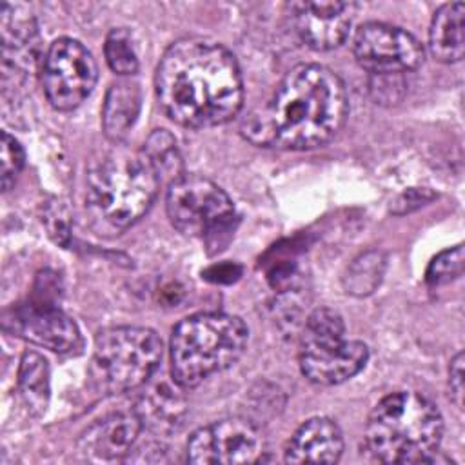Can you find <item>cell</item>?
Masks as SVG:
<instances>
[{
    "mask_svg": "<svg viewBox=\"0 0 465 465\" xmlns=\"http://www.w3.org/2000/svg\"><path fill=\"white\" fill-rule=\"evenodd\" d=\"M154 85L165 114L191 129L222 125L236 116L243 104L234 54L202 36L180 38L165 49Z\"/></svg>",
    "mask_w": 465,
    "mask_h": 465,
    "instance_id": "6da1fadb",
    "label": "cell"
},
{
    "mask_svg": "<svg viewBox=\"0 0 465 465\" xmlns=\"http://www.w3.org/2000/svg\"><path fill=\"white\" fill-rule=\"evenodd\" d=\"M347 111L341 78L325 65L300 64L283 76L267 105L247 114L242 134L263 147L314 149L338 134Z\"/></svg>",
    "mask_w": 465,
    "mask_h": 465,
    "instance_id": "7a4b0ae2",
    "label": "cell"
},
{
    "mask_svg": "<svg viewBox=\"0 0 465 465\" xmlns=\"http://www.w3.org/2000/svg\"><path fill=\"white\" fill-rule=\"evenodd\" d=\"M441 436L440 409L412 391H398L381 398L365 425L367 449L385 463L430 461Z\"/></svg>",
    "mask_w": 465,
    "mask_h": 465,
    "instance_id": "3957f363",
    "label": "cell"
},
{
    "mask_svg": "<svg viewBox=\"0 0 465 465\" xmlns=\"http://www.w3.org/2000/svg\"><path fill=\"white\" fill-rule=\"evenodd\" d=\"M85 183L96 216L114 229H125L151 209L162 182L142 151L116 142L91 160Z\"/></svg>",
    "mask_w": 465,
    "mask_h": 465,
    "instance_id": "277c9868",
    "label": "cell"
},
{
    "mask_svg": "<svg viewBox=\"0 0 465 465\" xmlns=\"http://www.w3.org/2000/svg\"><path fill=\"white\" fill-rule=\"evenodd\" d=\"M249 329L227 312H196L183 318L171 334V376L178 387L193 389L211 374L229 369L243 354Z\"/></svg>",
    "mask_w": 465,
    "mask_h": 465,
    "instance_id": "5b68a950",
    "label": "cell"
},
{
    "mask_svg": "<svg viewBox=\"0 0 465 465\" xmlns=\"http://www.w3.org/2000/svg\"><path fill=\"white\" fill-rule=\"evenodd\" d=\"M162 340L145 327H111L94 340L89 378L104 396L145 385L162 360Z\"/></svg>",
    "mask_w": 465,
    "mask_h": 465,
    "instance_id": "8992f818",
    "label": "cell"
},
{
    "mask_svg": "<svg viewBox=\"0 0 465 465\" xmlns=\"http://www.w3.org/2000/svg\"><path fill=\"white\" fill-rule=\"evenodd\" d=\"M367 360V345L345 338V325L336 311L322 307L305 320L298 361L309 381L318 385L343 383L356 376Z\"/></svg>",
    "mask_w": 465,
    "mask_h": 465,
    "instance_id": "52a82bcc",
    "label": "cell"
},
{
    "mask_svg": "<svg viewBox=\"0 0 465 465\" xmlns=\"http://www.w3.org/2000/svg\"><path fill=\"white\" fill-rule=\"evenodd\" d=\"M169 222L185 236L220 245L234 229L236 211L229 194L200 174H182L165 194Z\"/></svg>",
    "mask_w": 465,
    "mask_h": 465,
    "instance_id": "ba28073f",
    "label": "cell"
},
{
    "mask_svg": "<svg viewBox=\"0 0 465 465\" xmlns=\"http://www.w3.org/2000/svg\"><path fill=\"white\" fill-rule=\"evenodd\" d=\"M96 80V62L84 44L74 38H58L47 47L42 82L54 109L71 111L82 105L93 93Z\"/></svg>",
    "mask_w": 465,
    "mask_h": 465,
    "instance_id": "9c48e42d",
    "label": "cell"
},
{
    "mask_svg": "<svg viewBox=\"0 0 465 465\" xmlns=\"http://www.w3.org/2000/svg\"><path fill=\"white\" fill-rule=\"evenodd\" d=\"M352 53L356 62L376 76L414 71L425 58L423 47L416 36L398 25L383 22L360 25L352 38Z\"/></svg>",
    "mask_w": 465,
    "mask_h": 465,
    "instance_id": "30bf717a",
    "label": "cell"
},
{
    "mask_svg": "<svg viewBox=\"0 0 465 465\" xmlns=\"http://www.w3.org/2000/svg\"><path fill=\"white\" fill-rule=\"evenodd\" d=\"M262 452L256 427L243 418H225L198 429L187 443L191 463H251Z\"/></svg>",
    "mask_w": 465,
    "mask_h": 465,
    "instance_id": "8fae6325",
    "label": "cell"
},
{
    "mask_svg": "<svg viewBox=\"0 0 465 465\" xmlns=\"http://www.w3.org/2000/svg\"><path fill=\"white\" fill-rule=\"evenodd\" d=\"M4 329L54 352H71L82 343L76 323L51 300L44 298H35L7 311Z\"/></svg>",
    "mask_w": 465,
    "mask_h": 465,
    "instance_id": "7c38bea8",
    "label": "cell"
},
{
    "mask_svg": "<svg viewBox=\"0 0 465 465\" xmlns=\"http://www.w3.org/2000/svg\"><path fill=\"white\" fill-rule=\"evenodd\" d=\"M294 31L316 51L338 47L349 36L356 4L340 0L291 2L287 4Z\"/></svg>",
    "mask_w": 465,
    "mask_h": 465,
    "instance_id": "4fadbf2b",
    "label": "cell"
},
{
    "mask_svg": "<svg viewBox=\"0 0 465 465\" xmlns=\"http://www.w3.org/2000/svg\"><path fill=\"white\" fill-rule=\"evenodd\" d=\"M142 429L134 409L109 414L82 436V450L93 460H122L133 450Z\"/></svg>",
    "mask_w": 465,
    "mask_h": 465,
    "instance_id": "5bb4252c",
    "label": "cell"
},
{
    "mask_svg": "<svg viewBox=\"0 0 465 465\" xmlns=\"http://www.w3.org/2000/svg\"><path fill=\"white\" fill-rule=\"evenodd\" d=\"M2 65L9 71L25 73L33 67L38 53L36 22L24 5L2 4Z\"/></svg>",
    "mask_w": 465,
    "mask_h": 465,
    "instance_id": "9a60e30c",
    "label": "cell"
},
{
    "mask_svg": "<svg viewBox=\"0 0 465 465\" xmlns=\"http://www.w3.org/2000/svg\"><path fill=\"white\" fill-rule=\"evenodd\" d=\"M343 452V436L331 418H311L298 427L285 447L287 463H336Z\"/></svg>",
    "mask_w": 465,
    "mask_h": 465,
    "instance_id": "2e32d148",
    "label": "cell"
},
{
    "mask_svg": "<svg viewBox=\"0 0 465 465\" xmlns=\"http://www.w3.org/2000/svg\"><path fill=\"white\" fill-rule=\"evenodd\" d=\"M463 2H450L441 5L429 29V47L436 60L443 64H454L463 58Z\"/></svg>",
    "mask_w": 465,
    "mask_h": 465,
    "instance_id": "e0dca14e",
    "label": "cell"
},
{
    "mask_svg": "<svg viewBox=\"0 0 465 465\" xmlns=\"http://www.w3.org/2000/svg\"><path fill=\"white\" fill-rule=\"evenodd\" d=\"M140 113V87L131 80L114 82L104 102L102 127L105 136L116 143L129 133Z\"/></svg>",
    "mask_w": 465,
    "mask_h": 465,
    "instance_id": "ac0fdd59",
    "label": "cell"
},
{
    "mask_svg": "<svg viewBox=\"0 0 465 465\" xmlns=\"http://www.w3.org/2000/svg\"><path fill=\"white\" fill-rule=\"evenodd\" d=\"M143 429L156 434L174 430L185 414L183 400L165 385H156L143 392L134 407Z\"/></svg>",
    "mask_w": 465,
    "mask_h": 465,
    "instance_id": "d6986e66",
    "label": "cell"
},
{
    "mask_svg": "<svg viewBox=\"0 0 465 465\" xmlns=\"http://www.w3.org/2000/svg\"><path fill=\"white\" fill-rule=\"evenodd\" d=\"M143 156L158 174L160 182H174L182 176V156L176 147L174 136L165 129H156L149 134L142 147Z\"/></svg>",
    "mask_w": 465,
    "mask_h": 465,
    "instance_id": "ffe728a7",
    "label": "cell"
},
{
    "mask_svg": "<svg viewBox=\"0 0 465 465\" xmlns=\"http://www.w3.org/2000/svg\"><path fill=\"white\" fill-rule=\"evenodd\" d=\"M20 389L29 405H45L49 392V367L38 352H25L20 361ZM45 409V407H44Z\"/></svg>",
    "mask_w": 465,
    "mask_h": 465,
    "instance_id": "44dd1931",
    "label": "cell"
},
{
    "mask_svg": "<svg viewBox=\"0 0 465 465\" xmlns=\"http://www.w3.org/2000/svg\"><path fill=\"white\" fill-rule=\"evenodd\" d=\"M104 53L109 67L122 74H134L138 71V54L136 47L133 42L131 33L125 27H116L111 29L109 35L105 36L104 44Z\"/></svg>",
    "mask_w": 465,
    "mask_h": 465,
    "instance_id": "7402d4cb",
    "label": "cell"
},
{
    "mask_svg": "<svg viewBox=\"0 0 465 465\" xmlns=\"http://www.w3.org/2000/svg\"><path fill=\"white\" fill-rule=\"evenodd\" d=\"M381 269H383V260L378 252H367L360 256L349 269L347 287L351 289V292H356V294L371 292L380 282L378 278L381 276L380 274Z\"/></svg>",
    "mask_w": 465,
    "mask_h": 465,
    "instance_id": "603a6c76",
    "label": "cell"
},
{
    "mask_svg": "<svg viewBox=\"0 0 465 465\" xmlns=\"http://www.w3.org/2000/svg\"><path fill=\"white\" fill-rule=\"evenodd\" d=\"M463 263H465V258H463L461 245L447 249L429 263L425 272V282L429 285H445L456 280L458 276H461Z\"/></svg>",
    "mask_w": 465,
    "mask_h": 465,
    "instance_id": "cb8c5ba5",
    "label": "cell"
},
{
    "mask_svg": "<svg viewBox=\"0 0 465 465\" xmlns=\"http://www.w3.org/2000/svg\"><path fill=\"white\" fill-rule=\"evenodd\" d=\"M25 162V154L18 140L9 133H2V187L9 191L15 183L18 173L22 171Z\"/></svg>",
    "mask_w": 465,
    "mask_h": 465,
    "instance_id": "d4e9b609",
    "label": "cell"
},
{
    "mask_svg": "<svg viewBox=\"0 0 465 465\" xmlns=\"http://www.w3.org/2000/svg\"><path fill=\"white\" fill-rule=\"evenodd\" d=\"M430 198H434V194H432L430 191H427V189H411V191H405V193H401V194L396 198V202H394V205H392V213H396V214H405V213H409V211H412V209L423 205V203L429 202Z\"/></svg>",
    "mask_w": 465,
    "mask_h": 465,
    "instance_id": "484cf974",
    "label": "cell"
},
{
    "mask_svg": "<svg viewBox=\"0 0 465 465\" xmlns=\"http://www.w3.org/2000/svg\"><path fill=\"white\" fill-rule=\"evenodd\" d=\"M449 385L454 403L463 409V352H458L449 367Z\"/></svg>",
    "mask_w": 465,
    "mask_h": 465,
    "instance_id": "4316f807",
    "label": "cell"
}]
</instances>
